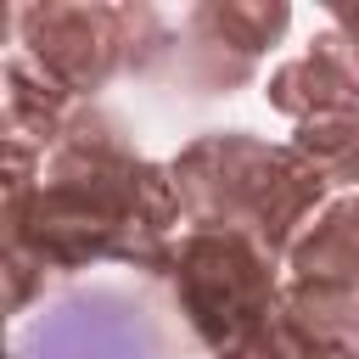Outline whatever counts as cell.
<instances>
[{"mask_svg":"<svg viewBox=\"0 0 359 359\" xmlns=\"http://www.w3.org/2000/svg\"><path fill=\"white\" fill-rule=\"evenodd\" d=\"M6 22H11V17H6V6H0V39H6Z\"/></svg>","mask_w":359,"mask_h":359,"instance_id":"6da1fadb","label":"cell"}]
</instances>
